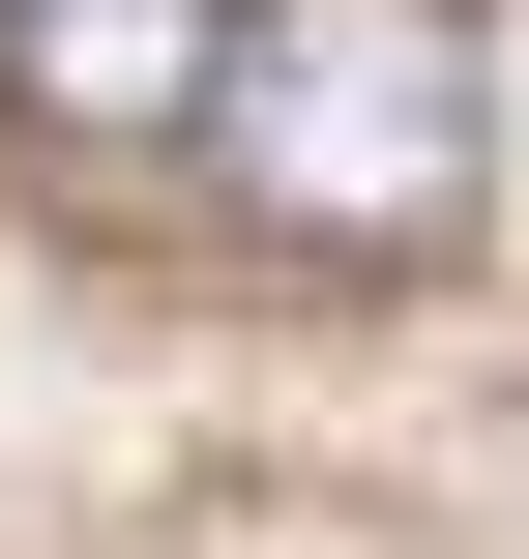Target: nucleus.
Masks as SVG:
<instances>
[{
    "label": "nucleus",
    "instance_id": "nucleus-1",
    "mask_svg": "<svg viewBox=\"0 0 529 559\" xmlns=\"http://www.w3.org/2000/svg\"><path fill=\"white\" fill-rule=\"evenodd\" d=\"M206 177H236L265 265H442L471 177H501V29L471 0H236Z\"/></svg>",
    "mask_w": 529,
    "mask_h": 559
},
{
    "label": "nucleus",
    "instance_id": "nucleus-2",
    "mask_svg": "<svg viewBox=\"0 0 529 559\" xmlns=\"http://www.w3.org/2000/svg\"><path fill=\"white\" fill-rule=\"evenodd\" d=\"M236 0H0V118L29 147H206Z\"/></svg>",
    "mask_w": 529,
    "mask_h": 559
}]
</instances>
